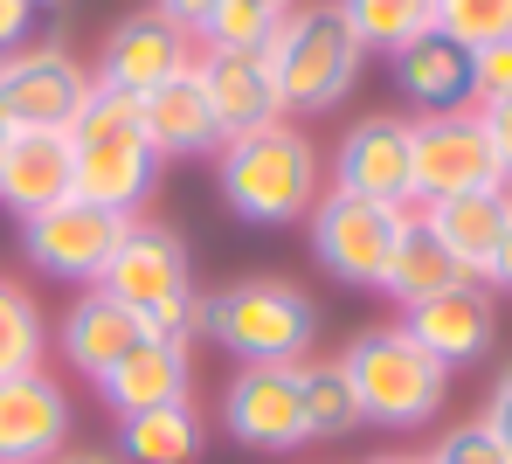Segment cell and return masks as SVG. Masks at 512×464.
<instances>
[{
    "instance_id": "obj_16",
    "label": "cell",
    "mask_w": 512,
    "mask_h": 464,
    "mask_svg": "<svg viewBox=\"0 0 512 464\" xmlns=\"http://www.w3.org/2000/svg\"><path fill=\"white\" fill-rule=\"evenodd\" d=\"M194 77H201V91L215 104L222 146L284 118V97H277V77H270L263 49H201L194 56Z\"/></svg>"
},
{
    "instance_id": "obj_6",
    "label": "cell",
    "mask_w": 512,
    "mask_h": 464,
    "mask_svg": "<svg viewBox=\"0 0 512 464\" xmlns=\"http://www.w3.org/2000/svg\"><path fill=\"white\" fill-rule=\"evenodd\" d=\"M97 291H111L118 305H132L153 333L194 347L201 291H194V264H187V236H180V229L153 222V215H132V229H125V243L111 250Z\"/></svg>"
},
{
    "instance_id": "obj_22",
    "label": "cell",
    "mask_w": 512,
    "mask_h": 464,
    "mask_svg": "<svg viewBox=\"0 0 512 464\" xmlns=\"http://www.w3.org/2000/svg\"><path fill=\"white\" fill-rule=\"evenodd\" d=\"M388 77H395V91L409 104V118L457 111V104H471V49H457L450 35H423V42L388 56Z\"/></svg>"
},
{
    "instance_id": "obj_2",
    "label": "cell",
    "mask_w": 512,
    "mask_h": 464,
    "mask_svg": "<svg viewBox=\"0 0 512 464\" xmlns=\"http://www.w3.org/2000/svg\"><path fill=\"white\" fill-rule=\"evenodd\" d=\"M160 174H167V160L153 153V139L139 125V97L97 84L70 125V194L111 215H146V201L160 194Z\"/></svg>"
},
{
    "instance_id": "obj_30",
    "label": "cell",
    "mask_w": 512,
    "mask_h": 464,
    "mask_svg": "<svg viewBox=\"0 0 512 464\" xmlns=\"http://www.w3.org/2000/svg\"><path fill=\"white\" fill-rule=\"evenodd\" d=\"M423 464H512V451L499 444V430L485 416H464V423H450L423 451Z\"/></svg>"
},
{
    "instance_id": "obj_3",
    "label": "cell",
    "mask_w": 512,
    "mask_h": 464,
    "mask_svg": "<svg viewBox=\"0 0 512 464\" xmlns=\"http://www.w3.org/2000/svg\"><path fill=\"white\" fill-rule=\"evenodd\" d=\"M340 368L353 381L360 423H374V430H429L443 416V402H450V368L402 319H381V326L353 333Z\"/></svg>"
},
{
    "instance_id": "obj_15",
    "label": "cell",
    "mask_w": 512,
    "mask_h": 464,
    "mask_svg": "<svg viewBox=\"0 0 512 464\" xmlns=\"http://www.w3.org/2000/svg\"><path fill=\"white\" fill-rule=\"evenodd\" d=\"M402 326H409L450 374L478 368V361H492V347H499V291L464 278L457 291H443V298H429L416 312H402Z\"/></svg>"
},
{
    "instance_id": "obj_14",
    "label": "cell",
    "mask_w": 512,
    "mask_h": 464,
    "mask_svg": "<svg viewBox=\"0 0 512 464\" xmlns=\"http://www.w3.org/2000/svg\"><path fill=\"white\" fill-rule=\"evenodd\" d=\"M70 395L49 368L0 374V464H56L70 451Z\"/></svg>"
},
{
    "instance_id": "obj_23",
    "label": "cell",
    "mask_w": 512,
    "mask_h": 464,
    "mask_svg": "<svg viewBox=\"0 0 512 464\" xmlns=\"http://www.w3.org/2000/svg\"><path fill=\"white\" fill-rule=\"evenodd\" d=\"M464 284V264L429 236L423 222H409V236L395 243V257H388V271H381V298L395 305V319L402 312H416L429 298H443V291H457Z\"/></svg>"
},
{
    "instance_id": "obj_11",
    "label": "cell",
    "mask_w": 512,
    "mask_h": 464,
    "mask_svg": "<svg viewBox=\"0 0 512 464\" xmlns=\"http://www.w3.org/2000/svg\"><path fill=\"white\" fill-rule=\"evenodd\" d=\"M409 153H416V208H423V201H443V194L506 187L499 181V160H492V139H485L478 104L409 118Z\"/></svg>"
},
{
    "instance_id": "obj_35",
    "label": "cell",
    "mask_w": 512,
    "mask_h": 464,
    "mask_svg": "<svg viewBox=\"0 0 512 464\" xmlns=\"http://www.w3.org/2000/svg\"><path fill=\"white\" fill-rule=\"evenodd\" d=\"M153 14H167V21L187 28V35H201V21L215 14V0H153Z\"/></svg>"
},
{
    "instance_id": "obj_19",
    "label": "cell",
    "mask_w": 512,
    "mask_h": 464,
    "mask_svg": "<svg viewBox=\"0 0 512 464\" xmlns=\"http://www.w3.org/2000/svg\"><path fill=\"white\" fill-rule=\"evenodd\" d=\"M416 222H423L429 236L464 264V278L485 284L492 250H499V236H506V222H512V187H478V194H443V201H423V208H416Z\"/></svg>"
},
{
    "instance_id": "obj_20",
    "label": "cell",
    "mask_w": 512,
    "mask_h": 464,
    "mask_svg": "<svg viewBox=\"0 0 512 464\" xmlns=\"http://www.w3.org/2000/svg\"><path fill=\"white\" fill-rule=\"evenodd\" d=\"M153 326L132 312V305H118L111 291H77V305L63 312V361L84 374V381H97V374H111L139 340H146Z\"/></svg>"
},
{
    "instance_id": "obj_21",
    "label": "cell",
    "mask_w": 512,
    "mask_h": 464,
    "mask_svg": "<svg viewBox=\"0 0 512 464\" xmlns=\"http://www.w3.org/2000/svg\"><path fill=\"white\" fill-rule=\"evenodd\" d=\"M139 125H146V139H153L160 160H208V153H222L215 104H208V91H201L194 70L139 97Z\"/></svg>"
},
{
    "instance_id": "obj_34",
    "label": "cell",
    "mask_w": 512,
    "mask_h": 464,
    "mask_svg": "<svg viewBox=\"0 0 512 464\" xmlns=\"http://www.w3.org/2000/svg\"><path fill=\"white\" fill-rule=\"evenodd\" d=\"M478 118H485V139H492V160H499V181L512 187V97H506V104H485Z\"/></svg>"
},
{
    "instance_id": "obj_27",
    "label": "cell",
    "mask_w": 512,
    "mask_h": 464,
    "mask_svg": "<svg viewBox=\"0 0 512 464\" xmlns=\"http://www.w3.org/2000/svg\"><path fill=\"white\" fill-rule=\"evenodd\" d=\"M298 388H305V430L312 444H340L360 430V402H353V381L340 361H298Z\"/></svg>"
},
{
    "instance_id": "obj_12",
    "label": "cell",
    "mask_w": 512,
    "mask_h": 464,
    "mask_svg": "<svg viewBox=\"0 0 512 464\" xmlns=\"http://www.w3.org/2000/svg\"><path fill=\"white\" fill-rule=\"evenodd\" d=\"M194 56H201V42H194L180 21L139 7V14H118V21L104 28L90 77H97L104 91H118V97H146V91H160V84H173V77H187Z\"/></svg>"
},
{
    "instance_id": "obj_7",
    "label": "cell",
    "mask_w": 512,
    "mask_h": 464,
    "mask_svg": "<svg viewBox=\"0 0 512 464\" xmlns=\"http://www.w3.org/2000/svg\"><path fill=\"white\" fill-rule=\"evenodd\" d=\"M409 222H416V208H388V201L326 187L305 215V236H312V257L326 278L353 284V291H381V271H388L395 243L409 236Z\"/></svg>"
},
{
    "instance_id": "obj_32",
    "label": "cell",
    "mask_w": 512,
    "mask_h": 464,
    "mask_svg": "<svg viewBox=\"0 0 512 464\" xmlns=\"http://www.w3.org/2000/svg\"><path fill=\"white\" fill-rule=\"evenodd\" d=\"M56 7H63V0H0V56L42 42V21H49Z\"/></svg>"
},
{
    "instance_id": "obj_4",
    "label": "cell",
    "mask_w": 512,
    "mask_h": 464,
    "mask_svg": "<svg viewBox=\"0 0 512 464\" xmlns=\"http://www.w3.org/2000/svg\"><path fill=\"white\" fill-rule=\"evenodd\" d=\"M263 63H270V77H277L284 118H326V111H340L346 97H353L360 70H367V49H360V35L346 28L340 0H298V7L277 21Z\"/></svg>"
},
{
    "instance_id": "obj_9",
    "label": "cell",
    "mask_w": 512,
    "mask_h": 464,
    "mask_svg": "<svg viewBox=\"0 0 512 464\" xmlns=\"http://www.w3.org/2000/svg\"><path fill=\"white\" fill-rule=\"evenodd\" d=\"M222 430L256 458H291L312 444L298 361H243L222 388Z\"/></svg>"
},
{
    "instance_id": "obj_26",
    "label": "cell",
    "mask_w": 512,
    "mask_h": 464,
    "mask_svg": "<svg viewBox=\"0 0 512 464\" xmlns=\"http://www.w3.org/2000/svg\"><path fill=\"white\" fill-rule=\"evenodd\" d=\"M49 312L35 305V291L14 278H0V374H28V368H49Z\"/></svg>"
},
{
    "instance_id": "obj_28",
    "label": "cell",
    "mask_w": 512,
    "mask_h": 464,
    "mask_svg": "<svg viewBox=\"0 0 512 464\" xmlns=\"http://www.w3.org/2000/svg\"><path fill=\"white\" fill-rule=\"evenodd\" d=\"M277 21L284 14H270V7H256V0H215V14L201 21V49H270V35H277Z\"/></svg>"
},
{
    "instance_id": "obj_5",
    "label": "cell",
    "mask_w": 512,
    "mask_h": 464,
    "mask_svg": "<svg viewBox=\"0 0 512 464\" xmlns=\"http://www.w3.org/2000/svg\"><path fill=\"white\" fill-rule=\"evenodd\" d=\"M194 340L243 361H312L319 354V305L291 278H236L222 291H201Z\"/></svg>"
},
{
    "instance_id": "obj_40",
    "label": "cell",
    "mask_w": 512,
    "mask_h": 464,
    "mask_svg": "<svg viewBox=\"0 0 512 464\" xmlns=\"http://www.w3.org/2000/svg\"><path fill=\"white\" fill-rule=\"evenodd\" d=\"M0 139H7V118H0Z\"/></svg>"
},
{
    "instance_id": "obj_24",
    "label": "cell",
    "mask_w": 512,
    "mask_h": 464,
    "mask_svg": "<svg viewBox=\"0 0 512 464\" xmlns=\"http://www.w3.org/2000/svg\"><path fill=\"white\" fill-rule=\"evenodd\" d=\"M201 451H208V423L194 402L146 409V416L118 423V464H201Z\"/></svg>"
},
{
    "instance_id": "obj_25",
    "label": "cell",
    "mask_w": 512,
    "mask_h": 464,
    "mask_svg": "<svg viewBox=\"0 0 512 464\" xmlns=\"http://www.w3.org/2000/svg\"><path fill=\"white\" fill-rule=\"evenodd\" d=\"M340 14L367 56H395V49L436 35V0H340Z\"/></svg>"
},
{
    "instance_id": "obj_38",
    "label": "cell",
    "mask_w": 512,
    "mask_h": 464,
    "mask_svg": "<svg viewBox=\"0 0 512 464\" xmlns=\"http://www.w3.org/2000/svg\"><path fill=\"white\" fill-rule=\"evenodd\" d=\"M256 7H270V14H291V7H298V0H256Z\"/></svg>"
},
{
    "instance_id": "obj_10",
    "label": "cell",
    "mask_w": 512,
    "mask_h": 464,
    "mask_svg": "<svg viewBox=\"0 0 512 464\" xmlns=\"http://www.w3.org/2000/svg\"><path fill=\"white\" fill-rule=\"evenodd\" d=\"M125 229H132V215H111L97 201L63 194L56 208H42V215L21 222V257L42 278H63V284H77V291H90V284L104 278L111 250L125 243Z\"/></svg>"
},
{
    "instance_id": "obj_1",
    "label": "cell",
    "mask_w": 512,
    "mask_h": 464,
    "mask_svg": "<svg viewBox=\"0 0 512 464\" xmlns=\"http://www.w3.org/2000/svg\"><path fill=\"white\" fill-rule=\"evenodd\" d=\"M215 187L236 222L250 229H291L326 194V153L298 118H277L263 132H243L215 153Z\"/></svg>"
},
{
    "instance_id": "obj_29",
    "label": "cell",
    "mask_w": 512,
    "mask_h": 464,
    "mask_svg": "<svg viewBox=\"0 0 512 464\" xmlns=\"http://www.w3.org/2000/svg\"><path fill=\"white\" fill-rule=\"evenodd\" d=\"M436 35H450L457 49H485L512 35V0H436Z\"/></svg>"
},
{
    "instance_id": "obj_36",
    "label": "cell",
    "mask_w": 512,
    "mask_h": 464,
    "mask_svg": "<svg viewBox=\"0 0 512 464\" xmlns=\"http://www.w3.org/2000/svg\"><path fill=\"white\" fill-rule=\"evenodd\" d=\"M485 284H492L499 298H512V222H506V236H499V250H492V271H485Z\"/></svg>"
},
{
    "instance_id": "obj_17",
    "label": "cell",
    "mask_w": 512,
    "mask_h": 464,
    "mask_svg": "<svg viewBox=\"0 0 512 464\" xmlns=\"http://www.w3.org/2000/svg\"><path fill=\"white\" fill-rule=\"evenodd\" d=\"M97 395L104 409L125 423V416H146V409H173V402H194V347L167 340V333H146L111 374H97Z\"/></svg>"
},
{
    "instance_id": "obj_33",
    "label": "cell",
    "mask_w": 512,
    "mask_h": 464,
    "mask_svg": "<svg viewBox=\"0 0 512 464\" xmlns=\"http://www.w3.org/2000/svg\"><path fill=\"white\" fill-rule=\"evenodd\" d=\"M492 430H499V444L512 451V361H499V374H492V388H485V409H478Z\"/></svg>"
},
{
    "instance_id": "obj_8",
    "label": "cell",
    "mask_w": 512,
    "mask_h": 464,
    "mask_svg": "<svg viewBox=\"0 0 512 464\" xmlns=\"http://www.w3.org/2000/svg\"><path fill=\"white\" fill-rule=\"evenodd\" d=\"M90 91H97L90 63L70 42H56V35H42V42H28V49L0 56V118H7V125L70 132L77 111L90 104Z\"/></svg>"
},
{
    "instance_id": "obj_13",
    "label": "cell",
    "mask_w": 512,
    "mask_h": 464,
    "mask_svg": "<svg viewBox=\"0 0 512 464\" xmlns=\"http://www.w3.org/2000/svg\"><path fill=\"white\" fill-rule=\"evenodd\" d=\"M326 187L360 194V201H388V208H416V153H409V111H367L340 132L333 174Z\"/></svg>"
},
{
    "instance_id": "obj_37",
    "label": "cell",
    "mask_w": 512,
    "mask_h": 464,
    "mask_svg": "<svg viewBox=\"0 0 512 464\" xmlns=\"http://www.w3.org/2000/svg\"><path fill=\"white\" fill-rule=\"evenodd\" d=\"M56 464H118V458H111V451H63Z\"/></svg>"
},
{
    "instance_id": "obj_39",
    "label": "cell",
    "mask_w": 512,
    "mask_h": 464,
    "mask_svg": "<svg viewBox=\"0 0 512 464\" xmlns=\"http://www.w3.org/2000/svg\"><path fill=\"white\" fill-rule=\"evenodd\" d=\"M367 464H423V458H402V451H395V458H367Z\"/></svg>"
},
{
    "instance_id": "obj_18",
    "label": "cell",
    "mask_w": 512,
    "mask_h": 464,
    "mask_svg": "<svg viewBox=\"0 0 512 464\" xmlns=\"http://www.w3.org/2000/svg\"><path fill=\"white\" fill-rule=\"evenodd\" d=\"M70 194V132H28V125H7L0 139V208L14 222L56 208Z\"/></svg>"
},
{
    "instance_id": "obj_31",
    "label": "cell",
    "mask_w": 512,
    "mask_h": 464,
    "mask_svg": "<svg viewBox=\"0 0 512 464\" xmlns=\"http://www.w3.org/2000/svg\"><path fill=\"white\" fill-rule=\"evenodd\" d=\"M506 97H512V35L471 49V104L485 111V104H506Z\"/></svg>"
}]
</instances>
